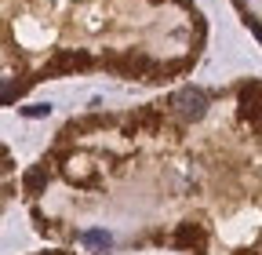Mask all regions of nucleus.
Segmentation results:
<instances>
[{
	"instance_id": "nucleus-6",
	"label": "nucleus",
	"mask_w": 262,
	"mask_h": 255,
	"mask_svg": "<svg viewBox=\"0 0 262 255\" xmlns=\"http://www.w3.org/2000/svg\"><path fill=\"white\" fill-rule=\"evenodd\" d=\"M175 244H182V248L201 244V230H196L193 222H182V226H179V233H175Z\"/></svg>"
},
{
	"instance_id": "nucleus-7",
	"label": "nucleus",
	"mask_w": 262,
	"mask_h": 255,
	"mask_svg": "<svg viewBox=\"0 0 262 255\" xmlns=\"http://www.w3.org/2000/svg\"><path fill=\"white\" fill-rule=\"evenodd\" d=\"M18 113H22V117H29V120H37V117H48V113H51V106H48V102H37V106H22Z\"/></svg>"
},
{
	"instance_id": "nucleus-1",
	"label": "nucleus",
	"mask_w": 262,
	"mask_h": 255,
	"mask_svg": "<svg viewBox=\"0 0 262 255\" xmlns=\"http://www.w3.org/2000/svg\"><path fill=\"white\" fill-rule=\"evenodd\" d=\"M171 110L182 117V120H201L208 113V95L196 91V88H182L171 95Z\"/></svg>"
},
{
	"instance_id": "nucleus-5",
	"label": "nucleus",
	"mask_w": 262,
	"mask_h": 255,
	"mask_svg": "<svg viewBox=\"0 0 262 255\" xmlns=\"http://www.w3.org/2000/svg\"><path fill=\"white\" fill-rule=\"evenodd\" d=\"M84 62H88V58H84V55H77V51H62V55H58V58L51 62L48 70H51V73H62V70H73V66H84Z\"/></svg>"
},
{
	"instance_id": "nucleus-4",
	"label": "nucleus",
	"mask_w": 262,
	"mask_h": 255,
	"mask_svg": "<svg viewBox=\"0 0 262 255\" xmlns=\"http://www.w3.org/2000/svg\"><path fill=\"white\" fill-rule=\"evenodd\" d=\"M80 241H84L91 251H106V248L113 244V237H110L106 230H84V233H80Z\"/></svg>"
},
{
	"instance_id": "nucleus-3",
	"label": "nucleus",
	"mask_w": 262,
	"mask_h": 255,
	"mask_svg": "<svg viewBox=\"0 0 262 255\" xmlns=\"http://www.w3.org/2000/svg\"><path fill=\"white\" fill-rule=\"evenodd\" d=\"M48 179H51L48 164H40V168H33V172H26V194H40V189L48 186Z\"/></svg>"
},
{
	"instance_id": "nucleus-2",
	"label": "nucleus",
	"mask_w": 262,
	"mask_h": 255,
	"mask_svg": "<svg viewBox=\"0 0 262 255\" xmlns=\"http://www.w3.org/2000/svg\"><path fill=\"white\" fill-rule=\"evenodd\" d=\"M241 113H244L255 128H262V88H258V84H244V88H241Z\"/></svg>"
},
{
	"instance_id": "nucleus-8",
	"label": "nucleus",
	"mask_w": 262,
	"mask_h": 255,
	"mask_svg": "<svg viewBox=\"0 0 262 255\" xmlns=\"http://www.w3.org/2000/svg\"><path fill=\"white\" fill-rule=\"evenodd\" d=\"M15 95H18V84H0V106L15 102Z\"/></svg>"
}]
</instances>
